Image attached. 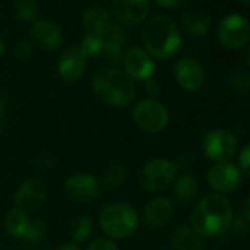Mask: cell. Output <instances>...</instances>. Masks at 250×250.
Masks as SVG:
<instances>
[{"label": "cell", "instance_id": "6da1fadb", "mask_svg": "<svg viewBox=\"0 0 250 250\" xmlns=\"http://www.w3.org/2000/svg\"><path fill=\"white\" fill-rule=\"evenodd\" d=\"M233 221V207L223 195L204 198L192 212V230L202 237H217L224 234Z\"/></svg>", "mask_w": 250, "mask_h": 250}, {"label": "cell", "instance_id": "7a4b0ae2", "mask_svg": "<svg viewBox=\"0 0 250 250\" xmlns=\"http://www.w3.org/2000/svg\"><path fill=\"white\" fill-rule=\"evenodd\" d=\"M142 40L146 53L161 60L176 56L182 47V35L177 25L167 16H152L144 28Z\"/></svg>", "mask_w": 250, "mask_h": 250}, {"label": "cell", "instance_id": "3957f363", "mask_svg": "<svg viewBox=\"0 0 250 250\" xmlns=\"http://www.w3.org/2000/svg\"><path fill=\"white\" fill-rule=\"evenodd\" d=\"M94 92L97 97L113 107L129 105L136 94L133 79L123 70L104 69L94 78Z\"/></svg>", "mask_w": 250, "mask_h": 250}, {"label": "cell", "instance_id": "277c9868", "mask_svg": "<svg viewBox=\"0 0 250 250\" xmlns=\"http://www.w3.org/2000/svg\"><path fill=\"white\" fill-rule=\"evenodd\" d=\"M138 224L139 218L136 211L125 202H114L100 214V226L110 239L120 240L129 237L136 231Z\"/></svg>", "mask_w": 250, "mask_h": 250}, {"label": "cell", "instance_id": "5b68a950", "mask_svg": "<svg viewBox=\"0 0 250 250\" xmlns=\"http://www.w3.org/2000/svg\"><path fill=\"white\" fill-rule=\"evenodd\" d=\"M177 168L174 163L164 158H154L148 161L141 171V186L148 192H160L167 189L176 179Z\"/></svg>", "mask_w": 250, "mask_h": 250}, {"label": "cell", "instance_id": "8992f818", "mask_svg": "<svg viewBox=\"0 0 250 250\" xmlns=\"http://www.w3.org/2000/svg\"><path fill=\"white\" fill-rule=\"evenodd\" d=\"M204 154L214 163H230L237 152L236 136L223 129H215L207 133L202 142Z\"/></svg>", "mask_w": 250, "mask_h": 250}, {"label": "cell", "instance_id": "52a82bcc", "mask_svg": "<svg viewBox=\"0 0 250 250\" xmlns=\"http://www.w3.org/2000/svg\"><path fill=\"white\" fill-rule=\"evenodd\" d=\"M135 125L146 133H158L168 123L166 107L155 100H142L133 110Z\"/></svg>", "mask_w": 250, "mask_h": 250}, {"label": "cell", "instance_id": "ba28073f", "mask_svg": "<svg viewBox=\"0 0 250 250\" xmlns=\"http://www.w3.org/2000/svg\"><path fill=\"white\" fill-rule=\"evenodd\" d=\"M218 37L226 48L239 50L245 47L250 38L248 19L240 15H229L223 18L218 26Z\"/></svg>", "mask_w": 250, "mask_h": 250}, {"label": "cell", "instance_id": "9c48e42d", "mask_svg": "<svg viewBox=\"0 0 250 250\" xmlns=\"http://www.w3.org/2000/svg\"><path fill=\"white\" fill-rule=\"evenodd\" d=\"M82 22H83L86 32L100 35L103 40L123 31L119 22L113 18V15H110V12H107L104 7H100V6H92L86 9L83 13Z\"/></svg>", "mask_w": 250, "mask_h": 250}, {"label": "cell", "instance_id": "30bf717a", "mask_svg": "<svg viewBox=\"0 0 250 250\" xmlns=\"http://www.w3.org/2000/svg\"><path fill=\"white\" fill-rule=\"evenodd\" d=\"M208 183L215 192L233 193L242 185V171L230 163L215 164L208 171Z\"/></svg>", "mask_w": 250, "mask_h": 250}, {"label": "cell", "instance_id": "8fae6325", "mask_svg": "<svg viewBox=\"0 0 250 250\" xmlns=\"http://www.w3.org/2000/svg\"><path fill=\"white\" fill-rule=\"evenodd\" d=\"M113 13L122 25H139L149 13V0H113Z\"/></svg>", "mask_w": 250, "mask_h": 250}, {"label": "cell", "instance_id": "7c38bea8", "mask_svg": "<svg viewBox=\"0 0 250 250\" xmlns=\"http://www.w3.org/2000/svg\"><path fill=\"white\" fill-rule=\"evenodd\" d=\"M123 64L126 73L136 81H146L151 79L155 70L154 59L142 48L133 47L129 48L123 56Z\"/></svg>", "mask_w": 250, "mask_h": 250}, {"label": "cell", "instance_id": "4fadbf2b", "mask_svg": "<svg viewBox=\"0 0 250 250\" xmlns=\"http://www.w3.org/2000/svg\"><path fill=\"white\" fill-rule=\"evenodd\" d=\"M45 199V188L44 185L37 179H28L25 180L15 193V208L26 211H35L38 209Z\"/></svg>", "mask_w": 250, "mask_h": 250}, {"label": "cell", "instance_id": "5bb4252c", "mask_svg": "<svg viewBox=\"0 0 250 250\" xmlns=\"http://www.w3.org/2000/svg\"><path fill=\"white\" fill-rule=\"evenodd\" d=\"M67 195L78 202H91L100 195V185L91 174L78 173L64 182Z\"/></svg>", "mask_w": 250, "mask_h": 250}, {"label": "cell", "instance_id": "9a60e30c", "mask_svg": "<svg viewBox=\"0 0 250 250\" xmlns=\"http://www.w3.org/2000/svg\"><path fill=\"white\" fill-rule=\"evenodd\" d=\"M174 76L177 83L186 91H198L205 78L201 63L192 57H183L176 63Z\"/></svg>", "mask_w": 250, "mask_h": 250}, {"label": "cell", "instance_id": "2e32d148", "mask_svg": "<svg viewBox=\"0 0 250 250\" xmlns=\"http://www.w3.org/2000/svg\"><path fill=\"white\" fill-rule=\"evenodd\" d=\"M85 69H86V57L79 47H70L62 53L57 63V72L64 81L67 82L78 81L83 75Z\"/></svg>", "mask_w": 250, "mask_h": 250}, {"label": "cell", "instance_id": "e0dca14e", "mask_svg": "<svg viewBox=\"0 0 250 250\" xmlns=\"http://www.w3.org/2000/svg\"><path fill=\"white\" fill-rule=\"evenodd\" d=\"M174 208L171 201L168 198L160 196L146 204V207L144 208V220L152 229L163 227L171 220Z\"/></svg>", "mask_w": 250, "mask_h": 250}, {"label": "cell", "instance_id": "ac0fdd59", "mask_svg": "<svg viewBox=\"0 0 250 250\" xmlns=\"http://www.w3.org/2000/svg\"><path fill=\"white\" fill-rule=\"evenodd\" d=\"M32 38L44 50H56L62 42L60 29L48 21H38L31 29Z\"/></svg>", "mask_w": 250, "mask_h": 250}, {"label": "cell", "instance_id": "d6986e66", "mask_svg": "<svg viewBox=\"0 0 250 250\" xmlns=\"http://www.w3.org/2000/svg\"><path fill=\"white\" fill-rule=\"evenodd\" d=\"M182 23L190 35L204 37L211 28V18L204 9L195 7L182 15Z\"/></svg>", "mask_w": 250, "mask_h": 250}, {"label": "cell", "instance_id": "ffe728a7", "mask_svg": "<svg viewBox=\"0 0 250 250\" xmlns=\"http://www.w3.org/2000/svg\"><path fill=\"white\" fill-rule=\"evenodd\" d=\"M170 249L171 250H202V242L199 236L189 227L180 226L174 230L170 239Z\"/></svg>", "mask_w": 250, "mask_h": 250}, {"label": "cell", "instance_id": "44dd1931", "mask_svg": "<svg viewBox=\"0 0 250 250\" xmlns=\"http://www.w3.org/2000/svg\"><path fill=\"white\" fill-rule=\"evenodd\" d=\"M199 193V182L195 174H183L176 180L174 195L176 199L182 204L193 201Z\"/></svg>", "mask_w": 250, "mask_h": 250}, {"label": "cell", "instance_id": "7402d4cb", "mask_svg": "<svg viewBox=\"0 0 250 250\" xmlns=\"http://www.w3.org/2000/svg\"><path fill=\"white\" fill-rule=\"evenodd\" d=\"M101 54L111 64H119L123 62V56H125V34H123V31L104 40Z\"/></svg>", "mask_w": 250, "mask_h": 250}, {"label": "cell", "instance_id": "603a6c76", "mask_svg": "<svg viewBox=\"0 0 250 250\" xmlns=\"http://www.w3.org/2000/svg\"><path fill=\"white\" fill-rule=\"evenodd\" d=\"M28 221H29V218H28L26 212H23L22 209L13 208L4 217V227L10 236L22 239V236L26 230Z\"/></svg>", "mask_w": 250, "mask_h": 250}, {"label": "cell", "instance_id": "cb8c5ba5", "mask_svg": "<svg viewBox=\"0 0 250 250\" xmlns=\"http://www.w3.org/2000/svg\"><path fill=\"white\" fill-rule=\"evenodd\" d=\"M92 230H94L92 218L88 215H79L72 223L70 237L75 243H81V242H85L86 239H89V236L92 234Z\"/></svg>", "mask_w": 250, "mask_h": 250}, {"label": "cell", "instance_id": "d4e9b609", "mask_svg": "<svg viewBox=\"0 0 250 250\" xmlns=\"http://www.w3.org/2000/svg\"><path fill=\"white\" fill-rule=\"evenodd\" d=\"M103 45H104V40L100 35L86 32L81 41V51L85 54V57H95L98 54H101L103 51Z\"/></svg>", "mask_w": 250, "mask_h": 250}, {"label": "cell", "instance_id": "484cf974", "mask_svg": "<svg viewBox=\"0 0 250 250\" xmlns=\"http://www.w3.org/2000/svg\"><path fill=\"white\" fill-rule=\"evenodd\" d=\"M45 231H47V223L44 220L41 218L29 220L22 239L28 243H37L42 240V237L45 236Z\"/></svg>", "mask_w": 250, "mask_h": 250}, {"label": "cell", "instance_id": "4316f807", "mask_svg": "<svg viewBox=\"0 0 250 250\" xmlns=\"http://www.w3.org/2000/svg\"><path fill=\"white\" fill-rule=\"evenodd\" d=\"M126 170L125 166L120 163H113L107 167L104 173V183L107 188H117L125 182Z\"/></svg>", "mask_w": 250, "mask_h": 250}, {"label": "cell", "instance_id": "83f0119b", "mask_svg": "<svg viewBox=\"0 0 250 250\" xmlns=\"http://www.w3.org/2000/svg\"><path fill=\"white\" fill-rule=\"evenodd\" d=\"M15 13L22 21L34 22L37 19V15H38V7H37L35 0H16Z\"/></svg>", "mask_w": 250, "mask_h": 250}, {"label": "cell", "instance_id": "f1b7e54d", "mask_svg": "<svg viewBox=\"0 0 250 250\" xmlns=\"http://www.w3.org/2000/svg\"><path fill=\"white\" fill-rule=\"evenodd\" d=\"M250 201L248 199L246 201V204H245V208H243V211L234 218L233 217V221L231 223H234V229H236V231H239V233H248L249 231V223H250Z\"/></svg>", "mask_w": 250, "mask_h": 250}, {"label": "cell", "instance_id": "f546056e", "mask_svg": "<svg viewBox=\"0 0 250 250\" xmlns=\"http://www.w3.org/2000/svg\"><path fill=\"white\" fill-rule=\"evenodd\" d=\"M32 54V44L28 40H19L15 44V56L18 60L25 62L31 57Z\"/></svg>", "mask_w": 250, "mask_h": 250}, {"label": "cell", "instance_id": "4dcf8cb0", "mask_svg": "<svg viewBox=\"0 0 250 250\" xmlns=\"http://www.w3.org/2000/svg\"><path fill=\"white\" fill-rule=\"evenodd\" d=\"M231 83L234 85V88L240 89V91H248L249 88V75L245 72H234L231 75Z\"/></svg>", "mask_w": 250, "mask_h": 250}, {"label": "cell", "instance_id": "1f68e13d", "mask_svg": "<svg viewBox=\"0 0 250 250\" xmlns=\"http://www.w3.org/2000/svg\"><path fill=\"white\" fill-rule=\"evenodd\" d=\"M86 250H119L117 246L114 245V242H111L110 239H97L94 240Z\"/></svg>", "mask_w": 250, "mask_h": 250}, {"label": "cell", "instance_id": "d6a6232c", "mask_svg": "<svg viewBox=\"0 0 250 250\" xmlns=\"http://www.w3.org/2000/svg\"><path fill=\"white\" fill-rule=\"evenodd\" d=\"M239 161H240V167L243 170L245 174H249V166H250V146L246 145L243 148V151L240 152V157H239Z\"/></svg>", "mask_w": 250, "mask_h": 250}, {"label": "cell", "instance_id": "836d02e7", "mask_svg": "<svg viewBox=\"0 0 250 250\" xmlns=\"http://www.w3.org/2000/svg\"><path fill=\"white\" fill-rule=\"evenodd\" d=\"M155 3L166 9H177L185 3V0H155Z\"/></svg>", "mask_w": 250, "mask_h": 250}, {"label": "cell", "instance_id": "e575fe53", "mask_svg": "<svg viewBox=\"0 0 250 250\" xmlns=\"http://www.w3.org/2000/svg\"><path fill=\"white\" fill-rule=\"evenodd\" d=\"M146 91L151 94V95H158L160 91H161V86L157 81L154 79H146Z\"/></svg>", "mask_w": 250, "mask_h": 250}, {"label": "cell", "instance_id": "d590c367", "mask_svg": "<svg viewBox=\"0 0 250 250\" xmlns=\"http://www.w3.org/2000/svg\"><path fill=\"white\" fill-rule=\"evenodd\" d=\"M3 127H4V104L0 98V133L3 130Z\"/></svg>", "mask_w": 250, "mask_h": 250}, {"label": "cell", "instance_id": "8d00e7d4", "mask_svg": "<svg viewBox=\"0 0 250 250\" xmlns=\"http://www.w3.org/2000/svg\"><path fill=\"white\" fill-rule=\"evenodd\" d=\"M57 250H81L75 243H66L63 246H60Z\"/></svg>", "mask_w": 250, "mask_h": 250}, {"label": "cell", "instance_id": "74e56055", "mask_svg": "<svg viewBox=\"0 0 250 250\" xmlns=\"http://www.w3.org/2000/svg\"><path fill=\"white\" fill-rule=\"evenodd\" d=\"M3 51H4V45H3V42H1V40H0V56L3 54Z\"/></svg>", "mask_w": 250, "mask_h": 250}, {"label": "cell", "instance_id": "f35d334b", "mask_svg": "<svg viewBox=\"0 0 250 250\" xmlns=\"http://www.w3.org/2000/svg\"><path fill=\"white\" fill-rule=\"evenodd\" d=\"M242 1H243L245 4H249V3H250V0H242Z\"/></svg>", "mask_w": 250, "mask_h": 250}, {"label": "cell", "instance_id": "ab89813d", "mask_svg": "<svg viewBox=\"0 0 250 250\" xmlns=\"http://www.w3.org/2000/svg\"><path fill=\"white\" fill-rule=\"evenodd\" d=\"M0 250H1V249H0Z\"/></svg>", "mask_w": 250, "mask_h": 250}]
</instances>
